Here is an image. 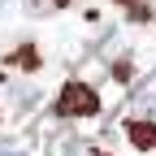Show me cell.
Instances as JSON below:
<instances>
[{
    "label": "cell",
    "mask_w": 156,
    "mask_h": 156,
    "mask_svg": "<svg viewBox=\"0 0 156 156\" xmlns=\"http://www.w3.org/2000/svg\"><path fill=\"white\" fill-rule=\"evenodd\" d=\"M134 117H156V95L152 91H139V95H134Z\"/></svg>",
    "instance_id": "cell-5"
},
{
    "label": "cell",
    "mask_w": 156,
    "mask_h": 156,
    "mask_svg": "<svg viewBox=\"0 0 156 156\" xmlns=\"http://www.w3.org/2000/svg\"><path fill=\"white\" fill-rule=\"evenodd\" d=\"M0 156H22V152H9V147H5V152H0Z\"/></svg>",
    "instance_id": "cell-10"
},
{
    "label": "cell",
    "mask_w": 156,
    "mask_h": 156,
    "mask_svg": "<svg viewBox=\"0 0 156 156\" xmlns=\"http://www.w3.org/2000/svg\"><path fill=\"white\" fill-rule=\"evenodd\" d=\"M9 65H17V69H35V65H39V56H35V48H30V44H22V48L9 56Z\"/></svg>",
    "instance_id": "cell-3"
},
{
    "label": "cell",
    "mask_w": 156,
    "mask_h": 156,
    "mask_svg": "<svg viewBox=\"0 0 156 156\" xmlns=\"http://www.w3.org/2000/svg\"><path fill=\"white\" fill-rule=\"evenodd\" d=\"M5 9H9V0H0V17H5Z\"/></svg>",
    "instance_id": "cell-9"
},
{
    "label": "cell",
    "mask_w": 156,
    "mask_h": 156,
    "mask_svg": "<svg viewBox=\"0 0 156 156\" xmlns=\"http://www.w3.org/2000/svg\"><path fill=\"white\" fill-rule=\"evenodd\" d=\"M117 5H122L134 22H147V13H152V0H117Z\"/></svg>",
    "instance_id": "cell-4"
},
{
    "label": "cell",
    "mask_w": 156,
    "mask_h": 156,
    "mask_svg": "<svg viewBox=\"0 0 156 156\" xmlns=\"http://www.w3.org/2000/svg\"><path fill=\"white\" fill-rule=\"evenodd\" d=\"M35 100H39V91H35V87H13V108H17V113L30 108Z\"/></svg>",
    "instance_id": "cell-6"
},
{
    "label": "cell",
    "mask_w": 156,
    "mask_h": 156,
    "mask_svg": "<svg viewBox=\"0 0 156 156\" xmlns=\"http://www.w3.org/2000/svg\"><path fill=\"white\" fill-rule=\"evenodd\" d=\"M126 139L139 152L156 147V117H130V122H126Z\"/></svg>",
    "instance_id": "cell-2"
},
{
    "label": "cell",
    "mask_w": 156,
    "mask_h": 156,
    "mask_svg": "<svg viewBox=\"0 0 156 156\" xmlns=\"http://www.w3.org/2000/svg\"><path fill=\"white\" fill-rule=\"evenodd\" d=\"M22 9H26L30 17H52V13H56L52 0H22Z\"/></svg>",
    "instance_id": "cell-7"
},
{
    "label": "cell",
    "mask_w": 156,
    "mask_h": 156,
    "mask_svg": "<svg viewBox=\"0 0 156 156\" xmlns=\"http://www.w3.org/2000/svg\"><path fill=\"white\" fill-rule=\"evenodd\" d=\"M65 156H104V152L91 143H65Z\"/></svg>",
    "instance_id": "cell-8"
},
{
    "label": "cell",
    "mask_w": 156,
    "mask_h": 156,
    "mask_svg": "<svg viewBox=\"0 0 156 156\" xmlns=\"http://www.w3.org/2000/svg\"><path fill=\"white\" fill-rule=\"evenodd\" d=\"M100 113V95H95L91 83H65L61 95H56V117H95Z\"/></svg>",
    "instance_id": "cell-1"
},
{
    "label": "cell",
    "mask_w": 156,
    "mask_h": 156,
    "mask_svg": "<svg viewBox=\"0 0 156 156\" xmlns=\"http://www.w3.org/2000/svg\"><path fill=\"white\" fill-rule=\"evenodd\" d=\"M52 5H56V9H65V0H52Z\"/></svg>",
    "instance_id": "cell-11"
}]
</instances>
